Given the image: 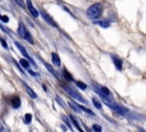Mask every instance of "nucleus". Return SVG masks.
<instances>
[{"label":"nucleus","instance_id":"nucleus-9","mask_svg":"<svg viewBox=\"0 0 146 132\" xmlns=\"http://www.w3.org/2000/svg\"><path fill=\"white\" fill-rule=\"evenodd\" d=\"M113 108H114V110H115L116 112H119L120 115H125L127 111H128L125 108H123V107H121V106H119V104H115Z\"/></svg>","mask_w":146,"mask_h":132},{"label":"nucleus","instance_id":"nucleus-19","mask_svg":"<svg viewBox=\"0 0 146 132\" xmlns=\"http://www.w3.org/2000/svg\"><path fill=\"white\" fill-rule=\"evenodd\" d=\"M18 6H21V7H24L25 6V3H24V1L23 0H14Z\"/></svg>","mask_w":146,"mask_h":132},{"label":"nucleus","instance_id":"nucleus-1","mask_svg":"<svg viewBox=\"0 0 146 132\" xmlns=\"http://www.w3.org/2000/svg\"><path fill=\"white\" fill-rule=\"evenodd\" d=\"M103 13V5L97 2V3H94L91 5L88 9H87V16L91 20H97Z\"/></svg>","mask_w":146,"mask_h":132},{"label":"nucleus","instance_id":"nucleus-12","mask_svg":"<svg viewBox=\"0 0 146 132\" xmlns=\"http://www.w3.org/2000/svg\"><path fill=\"white\" fill-rule=\"evenodd\" d=\"M19 63H21V65H22V67H24V68H26V69H29V68H30V64H29V62H27L25 59H21Z\"/></svg>","mask_w":146,"mask_h":132},{"label":"nucleus","instance_id":"nucleus-10","mask_svg":"<svg viewBox=\"0 0 146 132\" xmlns=\"http://www.w3.org/2000/svg\"><path fill=\"white\" fill-rule=\"evenodd\" d=\"M19 104H21V100H19V98L14 96V99L11 100V106H13L14 108H18Z\"/></svg>","mask_w":146,"mask_h":132},{"label":"nucleus","instance_id":"nucleus-13","mask_svg":"<svg viewBox=\"0 0 146 132\" xmlns=\"http://www.w3.org/2000/svg\"><path fill=\"white\" fill-rule=\"evenodd\" d=\"M92 103H94V106H95L96 108H98V109H100V108H102L100 102H99V101H98L96 98H94V99H92Z\"/></svg>","mask_w":146,"mask_h":132},{"label":"nucleus","instance_id":"nucleus-23","mask_svg":"<svg viewBox=\"0 0 146 132\" xmlns=\"http://www.w3.org/2000/svg\"><path fill=\"white\" fill-rule=\"evenodd\" d=\"M92 129H94L95 131H102V127H100L99 125H96V124H95V125L92 126Z\"/></svg>","mask_w":146,"mask_h":132},{"label":"nucleus","instance_id":"nucleus-18","mask_svg":"<svg viewBox=\"0 0 146 132\" xmlns=\"http://www.w3.org/2000/svg\"><path fill=\"white\" fill-rule=\"evenodd\" d=\"M44 65H46V68H47V69H48V70H49V71H50L51 73H54V75H56V72H55V70L52 69V67H50V65H49V64H48L47 62H44Z\"/></svg>","mask_w":146,"mask_h":132},{"label":"nucleus","instance_id":"nucleus-7","mask_svg":"<svg viewBox=\"0 0 146 132\" xmlns=\"http://www.w3.org/2000/svg\"><path fill=\"white\" fill-rule=\"evenodd\" d=\"M112 61H113V63L115 64V67H116L117 70H122V61H121L119 57L112 56Z\"/></svg>","mask_w":146,"mask_h":132},{"label":"nucleus","instance_id":"nucleus-14","mask_svg":"<svg viewBox=\"0 0 146 132\" xmlns=\"http://www.w3.org/2000/svg\"><path fill=\"white\" fill-rule=\"evenodd\" d=\"M24 121H25V123H26V124H29V123L32 121V114H25Z\"/></svg>","mask_w":146,"mask_h":132},{"label":"nucleus","instance_id":"nucleus-20","mask_svg":"<svg viewBox=\"0 0 146 132\" xmlns=\"http://www.w3.org/2000/svg\"><path fill=\"white\" fill-rule=\"evenodd\" d=\"M64 75L66 76V77H65L66 79H68V80H72V76H71L70 73H67V71H66V70H64Z\"/></svg>","mask_w":146,"mask_h":132},{"label":"nucleus","instance_id":"nucleus-5","mask_svg":"<svg viewBox=\"0 0 146 132\" xmlns=\"http://www.w3.org/2000/svg\"><path fill=\"white\" fill-rule=\"evenodd\" d=\"M41 16H42V17H43V18L47 21V23H48V24H50V25H52V26L57 28V24L55 23V21H54V20H52V18H51V17H50V16H49V15H48L46 11L41 10Z\"/></svg>","mask_w":146,"mask_h":132},{"label":"nucleus","instance_id":"nucleus-8","mask_svg":"<svg viewBox=\"0 0 146 132\" xmlns=\"http://www.w3.org/2000/svg\"><path fill=\"white\" fill-rule=\"evenodd\" d=\"M51 60H52V62H54V64L55 65H57V67H59L60 65V60H59V56H58V54L57 53H55V52H52L51 53Z\"/></svg>","mask_w":146,"mask_h":132},{"label":"nucleus","instance_id":"nucleus-6","mask_svg":"<svg viewBox=\"0 0 146 132\" xmlns=\"http://www.w3.org/2000/svg\"><path fill=\"white\" fill-rule=\"evenodd\" d=\"M26 6H27L29 10L31 11V14H32L34 17H38V16H39V11L34 8V6L32 5V1H31V0H26Z\"/></svg>","mask_w":146,"mask_h":132},{"label":"nucleus","instance_id":"nucleus-21","mask_svg":"<svg viewBox=\"0 0 146 132\" xmlns=\"http://www.w3.org/2000/svg\"><path fill=\"white\" fill-rule=\"evenodd\" d=\"M0 18H1V21H3L5 23H8V21H9V18H8V16H0Z\"/></svg>","mask_w":146,"mask_h":132},{"label":"nucleus","instance_id":"nucleus-16","mask_svg":"<svg viewBox=\"0 0 146 132\" xmlns=\"http://www.w3.org/2000/svg\"><path fill=\"white\" fill-rule=\"evenodd\" d=\"M76 85H78V87H80L81 90H86V88H87V85H86L84 83H82V81H76Z\"/></svg>","mask_w":146,"mask_h":132},{"label":"nucleus","instance_id":"nucleus-22","mask_svg":"<svg viewBox=\"0 0 146 132\" xmlns=\"http://www.w3.org/2000/svg\"><path fill=\"white\" fill-rule=\"evenodd\" d=\"M0 42H1V45H2V46H3L5 48H8V46H7V42H6V41H5V40H3L2 38L0 39Z\"/></svg>","mask_w":146,"mask_h":132},{"label":"nucleus","instance_id":"nucleus-2","mask_svg":"<svg viewBox=\"0 0 146 132\" xmlns=\"http://www.w3.org/2000/svg\"><path fill=\"white\" fill-rule=\"evenodd\" d=\"M17 32H18V36L23 39H25L27 42L30 44H33V39H32V36L30 34V32L27 31L26 26L23 24V23H19L18 24V29H17Z\"/></svg>","mask_w":146,"mask_h":132},{"label":"nucleus","instance_id":"nucleus-17","mask_svg":"<svg viewBox=\"0 0 146 132\" xmlns=\"http://www.w3.org/2000/svg\"><path fill=\"white\" fill-rule=\"evenodd\" d=\"M26 90H27V92L30 93V95H31L33 99H35V98H36V94H35V93H34V92H33V91H32V90H31L29 86H26Z\"/></svg>","mask_w":146,"mask_h":132},{"label":"nucleus","instance_id":"nucleus-11","mask_svg":"<svg viewBox=\"0 0 146 132\" xmlns=\"http://www.w3.org/2000/svg\"><path fill=\"white\" fill-rule=\"evenodd\" d=\"M97 25H99V26H102V28H108L110 26V23L107 22V21H97V22H95Z\"/></svg>","mask_w":146,"mask_h":132},{"label":"nucleus","instance_id":"nucleus-4","mask_svg":"<svg viewBox=\"0 0 146 132\" xmlns=\"http://www.w3.org/2000/svg\"><path fill=\"white\" fill-rule=\"evenodd\" d=\"M15 44H16V46H17V48L19 49V52H21V53L23 54V56H24V57H25L26 60H29V61H30V62H31V63H32L33 65H35V63H34V61H33V60L31 59V56H30V55L27 54V52H26V49H25V48H24V47H23V46H22V45H21L19 42H15Z\"/></svg>","mask_w":146,"mask_h":132},{"label":"nucleus","instance_id":"nucleus-3","mask_svg":"<svg viewBox=\"0 0 146 132\" xmlns=\"http://www.w3.org/2000/svg\"><path fill=\"white\" fill-rule=\"evenodd\" d=\"M63 87H64V90H65L70 95H72L74 99H76V100H79V101H81V102H86V100H84V99H83L79 93H76L73 88H71V87H68V86H65V85H64Z\"/></svg>","mask_w":146,"mask_h":132},{"label":"nucleus","instance_id":"nucleus-15","mask_svg":"<svg viewBox=\"0 0 146 132\" xmlns=\"http://www.w3.org/2000/svg\"><path fill=\"white\" fill-rule=\"evenodd\" d=\"M70 118H71V119H72V122H73V124H74V125H75V127H76V129H78V130H80V131H82V130H81V127H80V126H79V123H78V122H76V121H75V118H74V117H73V116H70Z\"/></svg>","mask_w":146,"mask_h":132}]
</instances>
